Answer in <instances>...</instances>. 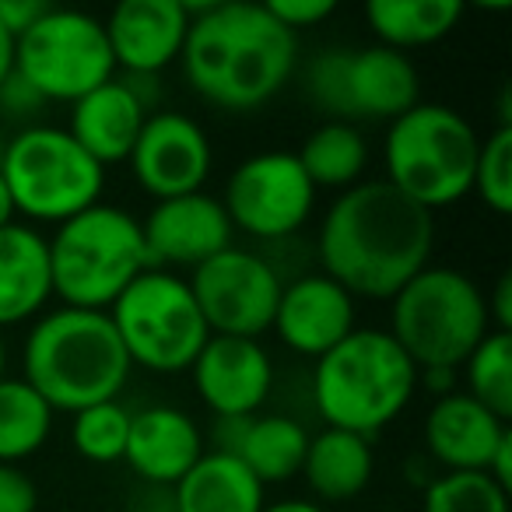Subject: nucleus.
Instances as JSON below:
<instances>
[{"label":"nucleus","mask_w":512,"mask_h":512,"mask_svg":"<svg viewBox=\"0 0 512 512\" xmlns=\"http://www.w3.org/2000/svg\"><path fill=\"white\" fill-rule=\"evenodd\" d=\"M435 214L383 179H362L337 193L316 232L320 271L355 299L390 302L432 264Z\"/></svg>","instance_id":"nucleus-1"},{"label":"nucleus","mask_w":512,"mask_h":512,"mask_svg":"<svg viewBox=\"0 0 512 512\" xmlns=\"http://www.w3.org/2000/svg\"><path fill=\"white\" fill-rule=\"evenodd\" d=\"M179 67L193 95L225 113H253L285 92L299 67V36L264 4L211 0L190 22Z\"/></svg>","instance_id":"nucleus-2"},{"label":"nucleus","mask_w":512,"mask_h":512,"mask_svg":"<svg viewBox=\"0 0 512 512\" xmlns=\"http://www.w3.org/2000/svg\"><path fill=\"white\" fill-rule=\"evenodd\" d=\"M130 372L134 365L109 313L60 306L36 316L25 334L22 379L53 411L78 414L92 404L120 400Z\"/></svg>","instance_id":"nucleus-3"},{"label":"nucleus","mask_w":512,"mask_h":512,"mask_svg":"<svg viewBox=\"0 0 512 512\" xmlns=\"http://www.w3.org/2000/svg\"><path fill=\"white\" fill-rule=\"evenodd\" d=\"M414 393L418 365L383 327H355L313 365V407L323 428L372 439L411 407Z\"/></svg>","instance_id":"nucleus-4"},{"label":"nucleus","mask_w":512,"mask_h":512,"mask_svg":"<svg viewBox=\"0 0 512 512\" xmlns=\"http://www.w3.org/2000/svg\"><path fill=\"white\" fill-rule=\"evenodd\" d=\"M477 151L481 137L467 116L442 102H418L386 127L383 183L435 214L470 197Z\"/></svg>","instance_id":"nucleus-5"},{"label":"nucleus","mask_w":512,"mask_h":512,"mask_svg":"<svg viewBox=\"0 0 512 512\" xmlns=\"http://www.w3.org/2000/svg\"><path fill=\"white\" fill-rule=\"evenodd\" d=\"M53 299L67 309L109 313L127 285L151 267L141 218L99 200L50 235Z\"/></svg>","instance_id":"nucleus-6"},{"label":"nucleus","mask_w":512,"mask_h":512,"mask_svg":"<svg viewBox=\"0 0 512 512\" xmlns=\"http://www.w3.org/2000/svg\"><path fill=\"white\" fill-rule=\"evenodd\" d=\"M484 288L456 267L428 264L390 299V337L421 369H460L491 334Z\"/></svg>","instance_id":"nucleus-7"},{"label":"nucleus","mask_w":512,"mask_h":512,"mask_svg":"<svg viewBox=\"0 0 512 512\" xmlns=\"http://www.w3.org/2000/svg\"><path fill=\"white\" fill-rule=\"evenodd\" d=\"M0 176L15 200V214L36 225H64L102 200L106 169L53 123H29L8 137Z\"/></svg>","instance_id":"nucleus-8"},{"label":"nucleus","mask_w":512,"mask_h":512,"mask_svg":"<svg viewBox=\"0 0 512 512\" xmlns=\"http://www.w3.org/2000/svg\"><path fill=\"white\" fill-rule=\"evenodd\" d=\"M109 320L130 365L155 376L190 372L200 348L211 337L190 292V281L158 267H148L130 281L127 292L109 306Z\"/></svg>","instance_id":"nucleus-9"},{"label":"nucleus","mask_w":512,"mask_h":512,"mask_svg":"<svg viewBox=\"0 0 512 512\" xmlns=\"http://www.w3.org/2000/svg\"><path fill=\"white\" fill-rule=\"evenodd\" d=\"M306 95L341 123H393L421 102L418 67L390 46H334L306 67Z\"/></svg>","instance_id":"nucleus-10"},{"label":"nucleus","mask_w":512,"mask_h":512,"mask_svg":"<svg viewBox=\"0 0 512 512\" xmlns=\"http://www.w3.org/2000/svg\"><path fill=\"white\" fill-rule=\"evenodd\" d=\"M15 74L36 88L39 99L74 106L116 78L102 18L74 8H46V15L18 36Z\"/></svg>","instance_id":"nucleus-11"},{"label":"nucleus","mask_w":512,"mask_h":512,"mask_svg":"<svg viewBox=\"0 0 512 512\" xmlns=\"http://www.w3.org/2000/svg\"><path fill=\"white\" fill-rule=\"evenodd\" d=\"M316 190L295 151H256L242 158L225 183V207L232 232L260 242L292 239L316 211Z\"/></svg>","instance_id":"nucleus-12"},{"label":"nucleus","mask_w":512,"mask_h":512,"mask_svg":"<svg viewBox=\"0 0 512 512\" xmlns=\"http://www.w3.org/2000/svg\"><path fill=\"white\" fill-rule=\"evenodd\" d=\"M186 281L214 337H249V341H260V334L271 330L285 288L281 271L264 253L239 246L211 256L207 264L190 271Z\"/></svg>","instance_id":"nucleus-13"},{"label":"nucleus","mask_w":512,"mask_h":512,"mask_svg":"<svg viewBox=\"0 0 512 512\" xmlns=\"http://www.w3.org/2000/svg\"><path fill=\"white\" fill-rule=\"evenodd\" d=\"M127 165L134 183L148 197H186V193L204 190L211 176V137L186 113H151Z\"/></svg>","instance_id":"nucleus-14"},{"label":"nucleus","mask_w":512,"mask_h":512,"mask_svg":"<svg viewBox=\"0 0 512 512\" xmlns=\"http://www.w3.org/2000/svg\"><path fill=\"white\" fill-rule=\"evenodd\" d=\"M193 390L214 418H253L274 390V358L249 337H207L190 365Z\"/></svg>","instance_id":"nucleus-15"},{"label":"nucleus","mask_w":512,"mask_h":512,"mask_svg":"<svg viewBox=\"0 0 512 512\" xmlns=\"http://www.w3.org/2000/svg\"><path fill=\"white\" fill-rule=\"evenodd\" d=\"M144 246L148 260L158 271L190 267L197 271L211 256L225 253L232 246V221H228L221 197H211L207 190L186 193V197L155 200L148 218H141Z\"/></svg>","instance_id":"nucleus-16"},{"label":"nucleus","mask_w":512,"mask_h":512,"mask_svg":"<svg viewBox=\"0 0 512 512\" xmlns=\"http://www.w3.org/2000/svg\"><path fill=\"white\" fill-rule=\"evenodd\" d=\"M358 327V299L323 271L285 281L271 330L292 355L323 358Z\"/></svg>","instance_id":"nucleus-17"},{"label":"nucleus","mask_w":512,"mask_h":512,"mask_svg":"<svg viewBox=\"0 0 512 512\" xmlns=\"http://www.w3.org/2000/svg\"><path fill=\"white\" fill-rule=\"evenodd\" d=\"M123 78H158L165 67L179 64L190 18L179 0H123L102 22Z\"/></svg>","instance_id":"nucleus-18"},{"label":"nucleus","mask_w":512,"mask_h":512,"mask_svg":"<svg viewBox=\"0 0 512 512\" xmlns=\"http://www.w3.org/2000/svg\"><path fill=\"white\" fill-rule=\"evenodd\" d=\"M204 453V432H200L197 418L183 407L148 404L141 411H130L123 463L148 488H176Z\"/></svg>","instance_id":"nucleus-19"},{"label":"nucleus","mask_w":512,"mask_h":512,"mask_svg":"<svg viewBox=\"0 0 512 512\" xmlns=\"http://www.w3.org/2000/svg\"><path fill=\"white\" fill-rule=\"evenodd\" d=\"M509 439V421L491 414L463 390L432 400L425 414V449L442 470H488Z\"/></svg>","instance_id":"nucleus-20"},{"label":"nucleus","mask_w":512,"mask_h":512,"mask_svg":"<svg viewBox=\"0 0 512 512\" xmlns=\"http://www.w3.org/2000/svg\"><path fill=\"white\" fill-rule=\"evenodd\" d=\"M151 109L141 102V95L116 74L113 81L99 85L71 106V123L67 134L102 165H120L130 158L137 137H141L144 123H148Z\"/></svg>","instance_id":"nucleus-21"},{"label":"nucleus","mask_w":512,"mask_h":512,"mask_svg":"<svg viewBox=\"0 0 512 512\" xmlns=\"http://www.w3.org/2000/svg\"><path fill=\"white\" fill-rule=\"evenodd\" d=\"M50 299L53 278L46 235L25 221L0 228V330L43 316Z\"/></svg>","instance_id":"nucleus-22"},{"label":"nucleus","mask_w":512,"mask_h":512,"mask_svg":"<svg viewBox=\"0 0 512 512\" xmlns=\"http://www.w3.org/2000/svg\"><path fill=\"white\" fill-rule=\"evenodd\" d=\"M372 470H376V456H372V442L365 435L323 428V432L309 435L299 477L313 491V502L327 509V505H341L362 495L372 484Z\"/></svg>","instance_id":"nucleus-23"},{"label":"nucleus","mask_w":512,"mask_h":512,"mask_svg":"<svg viewBox=\"0 0 512 512\" xmlns=\"http://www.w3.org/2000/svg\"><path fill=\"white\" fill-rule=\"evenodd\" d=\"M176 512H260L267 488L235 456L207 449L172 488Z\"/></svg>","instance_id":"nucleus-24"},{"label":"nucleus","mask_w":512,"mask_h":512,"mask_svg":"<svg viewBox=\"0 0 512 512\" xmlns=\"http://www.w3.org/2000/svg\"><path fill=\"white\" fill-rule=\"evenodd\" d=\"M460 0H372L365 4V22L379 46L397 53L435 46L460 25Z\"/></svg>","instance_id":"nucleus-25"},{"label":"nucleus","mask_w":512,"mask_h":512,"mask_svg":"<svg viewBox=\"0 0 512 512\" xmlns=\"http://www.w3.org/2000/svg\"><path fill=\"white\" fill-rule=\"evenodd\" d=\"M309 449V428L288 414H253L235 460L264 484H285L299 477Z\"/></svg>","instance_id":"nucleus-26"},{"label":"nucleus","mask_w":512,"mask_h":512,"mask_svg":"<svg viewBox=\"0 0 512 512\" xmlns=\"http://www.w3.org/2000/svg\"><path fill=\"white\" fill-rule=\"evenodd\" d=\"M299 165L306 169L316 190H351L365 179L369 169V141L355 123L327 120L302 141L295 151Z\"/></svg>","instance_id":"nucleus-27"},{"label":"nucleus","mask_w":512,"mask_h":512,"mask_svg":"<svg viewBox=\"0 0 512 512\" xmlns=\"http://www.w3.org/2000/svg\"><path fill=\"white\" fill-rule=\"evenodd\" d=\"M57 411L25 383L22 376L0 379V463H15L36 456L50 442Z\"/></svg>","instance_id":"nucleus-28"},{"label":"nucleus","mask_w":512,"mask_h":512,"mask_svg":"<svg viewBox=\"0 0 512 512\" xmlns=\"http://www.w3.org/2000/svg\"><path fill=\"white\" fill-rule=\"evenodd\" d=\"M463 393L502 421L512 418V334L491 330L460 365Z\"/></svg>","instance_id":"nucleus-29"},{"label":"nucleus","mask_w":512,"mask_h":512,"mask_svg":"<svg viewBox=\"0 0 512 512\" xmlns=\"http://www.w3.org/2000/svg\"><path fill=\"white\" fill-rule=\"evenodd\" d=\"M421 512H509V488L484 470H442L421 491Z\"/></svg>","instance_id":"nucleus-30"},{"label":"nucleus","mask_w":512,"mask_h":512,"mask_svg":"<svg viewBox=\"0 0 512 512\" xmlns=\"http://www.w3.org/2000/svg\"><path fill=\"white\" fill-rule=\"evenodd\" d=\"M130 432V407L120 400L92 404L85 411L71 414V446L88 463H120L127 449Z\"/></svg>","instance_id":"nucleus-31"},{"label":"nucleus","mask_w":512,"mask_h":512,"mask_svg":"<svg viewBox=\"0 0 512 512\" xmlns=\"http://www.w3.org/2000/svg\"><path fill=\"white\" fill-rule=\"evenodd\" d=\"M491 214L505 218L512 211V127L498 123L481 141L474 165V190Z\"/></svg>","instance_id":"nucleus-32"},{"label":"nucleus","mask_w":512,"mask_h":512,"mask_svg":"<svg viewBox=\"0 0 512 512\" xmlns=\"http://www.w3.org/2000/svg\"><path fill=\"white\" fill-rule=\"evenodd\" d=\"M271 11L274 22H281L288 32H306V29H316L323 25L327 18L337 15V4L334 0H274V4H264Z\"/></svg>","instance_id":"nucleus-33"},{"label":"nucleus","mask_w":512,"mask_h":512,"mask_svg":"<svg viewBox=\"0 0 512 512\" xmlns=\"http://www.w3.org/2000/svg\"><path fill=\"white\" fill-rule=\"evenodd\" d=\"M39 488L22 467L0 463V512H36Z\"/></svg>","instance_id":"nucleus-34"},{"label":"nucleus","mask_w":512,"mask_h":512,"mask_svg":"<svg viewBox=\"0 0 512 512\" xmlns=\"http://www.w3.org/2000/svg\"><path fill=\"white\" fill-rule=\"evenodd\" d=\"M43 106L46 102L36 95V88L25 78H18V74H11L0 85V116H8V120H32Z\"/></svg>","instance_id":"nucleus-35"},{"label":"nucleus","mask_w":512,"mask_h":512,"mask_svg":"<svg viewBox=\"0 0 512 512\" xmlns=\"http://www.w3.org/2000/svg\"><path fill=\"white\" fill-rule=\"evenodd\" d=\"M46 8V0H0V25L18 39L46 15Z\"/></svg>","instance_id":"nucleus-36"},{"label":"nucleus","mask_w":512,"mask_h":512,"mask_svg":"<svg viewBox=\"0 0 512 512\" xmlns=\"http://www.w3.org/2000/svg\"><path fill=\"white\" fill-rule=\"evenodd\" d=\"M488 299V316L495 330H509L512 327V274L505 271L502 278L495 281V292L484 295Z\"/></svg>","instance_id":"nucleus-37"},{"label":"nucleus","mask_w":512,"mask_h":512,"mask_svg":"<svg viewBox=\"0 0 512 512\" xmlns=\"http://www.w3.org/2000/svg\"><path fill=\"white\" fill-rule=\"evenodd\" d=\"M425 386L435 400L446 397V393L460 390V369H421L418 372V390Z\"/></svg>","instance_id":"nucleus-38"},{"label":"nucleus","mask_w":512,"mask_h":512,"mask_svg":"<svg viewBox=\"0 0 512 512\" xmlns=\"http://www.w3.org/2000/svg\"><path fill=\"white\" fill-rule=\"evenodd\" d=\"M130 512H176L172 488H148L144 484L141 495H134V502H130Z\"/></svg>","instance_id":"nucleus-39"},{"label":"nucleus","mask_w":512,"mask_h":512,"mask_svg":"<svg viewBox=\"0 0 512 512\" xmlns=\"http://www.w3.org/2000/svg\"><path fill=\"white\" fill-rule=\"evenodd\" d=\"M15 53H18V39L0 25V85L15 74Z\"/></svg>","instance_id":"nucleus-40"},{"label":"nucleus","mask_w":512,"mask_h":512,"mask_svg":"<svg viewBox=\"0 0 512 512\" xmlns=\"http://www.w3.org/2000/svg\"><path fill=\"white\" fill-rule=\"evenodd\" d=\"M260 512H327L313 498H278V502H267Z\"/></svg>","instance_id":"nucleus-41"},{"label":"nucleus","mask_w":512,"mask_h":512,"mask_svg":"<svg viewBox=\"0 0 512 512\" xmlns=\"http://www.w3.org/2000/svg\"><path fill=\"white\" fill-rule=\"evenodd\" d=\"M15 200H11V193H8V183H4V176H0V228H8V225H15Z\"/></svg>","instance_id":"nucleus-42"},{"label":"nucleus","mask_w":512,"mask_h":512,"mask_svg":"<svg viewBox=\"0 0 512 512\" xmlns=\"http://www.w3.org/2000/svg\"><path fill=\"white\" fill-rule=\"evenodd\" d=\"M8 376V341H4V330H0V379Z\"/></svg>","instance_id":"nucleus-43"},{"label":"nucleus","mask_w":512,"mask_h":512,"mask_svg":"<svg viewBox=\"0 0 512 512\" xmlns=\"http://www.w3.org/2000/svg\"><path fill=\"white\" fill-rule=\"evenodd\" d=\"M4 148H8V134L0 130V162H4Z\"/></svg>","instance_id":"nucleus-44"},{"label":"nucleus","mask_w":512,"mask_h":512,"mask_svg":"<svg viewBox=\"0 0 512 512\" xmlns=\"http://www.w3.org/2000/svg\"><path fill=\"white\" fill-rule=\"evenodd\" d=\"M369 512H404V509H369Z\"/></svg>","instance_id":"nucleus-45"}]
</instances>
